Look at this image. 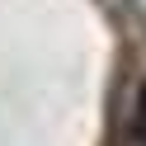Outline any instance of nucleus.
<instances>
[{"label": "nucleus", "mask_w": 146, "mask_h": 146, "mask_svg": "<svg viewBox=\"0 0 146 146\" xmlns=\"http://www.w3.org/2000/svg\"><path fill=\"white\" fill-rule=\"evenodd\" d=\"M132 141H141V146H146V80H141L137 104H132Z\"/></svg>", "instance_id": "nucleus-1"}]
</instances>
